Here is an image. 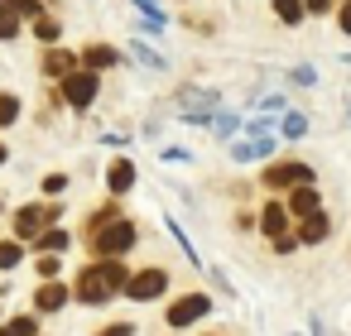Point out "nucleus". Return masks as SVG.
Here are the masks:
<instances>
[{
	"label": "nucleus",
	"mask_w": 351,
	"mask_h": 336,
	"mask_svg": "<svg viewBox=\"0 0 351 336\" xmlns=\"http://www.w3.org/2000/svg\"><path fill=\"white\" fill-rule=\"evenodd\" d=\"M97 336H130V326H125V322H116V326H101Z\"/></svg>",
	"instance_id": "obj_31"
},
{
	"label": "nucleus",
	"mask_w": 351,
	"mask_h": 336,
	"mask_svg": "<svg viewBox=\"0 0 351 336\" xmlns=\"http://www.w3.org/2000/svg\"><path fill=\"white\" fill-rule=\"evenodd\" d=\"M293 245H298V235H289V231H284V235H274V250H279V255H289Z\"/></svg>",
	"instance_id": "obj_28"
},
{
	"label": "nucleus",
	"mask_w": 351,
	"mask_h": 336,
	"mask_svg": "<svg viewBox=\"0 0 351 336\" xmlns=\"http://www.w3.org/2000/svg\"><path fill=\"white\" fill-rule=\"evenodd\" d=\"M92 245H97L101 259H116V255H125V250L135 245V226H130V221H111V226L92 231Z\"/></svg>",
	"instance_id": "obj_2"
},
{
	"label": "nucleus",
	"mask_w": 351,
	"mask_h": 336,
	"mask_svg": "<svg viewBox=\"0 0 351 336\" xmlns=\"http://www.w3.org/2000/svg\"><path fill=\"white\" fill-rule=\"evenodd\" d=\"M15 120H20V96L0 92V125H15Z\"/></svg>",
	"instance_id": "obj_20"
},
{
	"label": "nucleus",
	"mask_w": 351,
	"mask_h": 336,
	"mask_svg": "<svg viewBox=\"0 0 351 336\" xmlns=\"http://www.w3.org/2000/svg\"><path fill=\"white\" fill-rule=\"evenodd\" d=\"M236 125H241V120H236V116H221V111H217V120H212V130H217L221 140H226V135H236Z\"/></svg>",
	"instance_id": "obj_23"
},
{
	"label": "nucleus",
	"mask_w": 351,
	"mask_h": 336,
	"mask_svg": "<svg viewBox=\"0 0 351 336\" xmlns=\"http://www.w3.org/2000/svg\"><path fill=\"white\" fill-rule=\"evenodd\" d=\"M34 34H39L44 44H53V39H58V25H53V20H39V25H34Z\"/></svg>",
	"instance_id": "obj_26"
},
{
	"label": "nucleus",
	"mask_w": 351,
	"mask_h": 336,
	"mask_svg": "<svg viewBox=\"0 0 351 336\" xmlns=\"http://www.w3.org/2000/svg\"><path fill=\"white\" fill-rule=\"evenodd\" d=\"M164 283H169V274H164V269H140V274H130L125 293H130V298H140V302H149V298H159V293H164Z\"/></svg>",
	"instance_id": "obj_6"
},
{
	"label": "nucleus",
	"mask_w": 351,
	"mask_h": 336,
	"mask_svg": "<svg viewBox=\"0 0 351 336\" xmlns=\"http://www.w3.org/2000/svg\"><path fill=\"white\" fill-rule=\"evenodd\" d=\"M97 92H101V77L92 73V68H82V73H73V77H63V96H68V106H92L97 101Z\"/></svg>",
	"instance_id": "obj_3"
},
{
	"label": "nucleus",
	"mask_w": 351,
	"mask_h": 336,
	"mask_svg": "<svg viewBox=\"0 0 351 336\" xmlns=\"http://www.w3.org/2000/svg\"><path fill=\"white\" fill-rule=\"evenodd\" d=\"M39 274H44V279H58V259L44 255V259H39Z\"/></svg>",
	"instance_id": "obj_29"
},
{
	"label": "nucleus",
	"mask_w": 351,
	"mask_h": 336,
	"mask_svg": "<svg viewBox=\"0 0 351 336\" xmlns=\"http://www.w3.org/2000/svg\"><path fill=\"white\" fill-rule=\"evenodd\" d=\"M15 34H20V15L0 0V39H15Z\"/></svg>",
	"instance_id": "obj_19"
},
{
	"label": "nucleus",
	"mask_w": 351,
	"mask_h": 336,
	"mask_svg": "<svg viewBox=\"0 0 351 336\" xmlns=\"http://www.w3.org/2000/svg\"><path fill=\"white\" fill-rule=\"evenodd\" d=\"M63 302H68V288H63V283H53V279L34 293V307H44V312H58Z\"/></svg>",
	"instance_id": "obj_14"
},
{
	"label": "nucleus",
	"mask_w": 351,
	"mask_h": 336,
	"mask_svg": "<svg viewBox=\"0 0 351 336\" xmlns=\"http://www.w3.org/2000/svg\"><path fill=\"white\" fill-rule=\"evenodd\" d=\"M0 164H5V149H0Z\"/></svg>",
	"instance_id": "obj_33"
},
{
	"label": "nucleus",
	"mask_w": 351,
	"mask_h": 336,
	"mask_svg": "<svg viewBox=\"0 0 351 336\" xmlns=\"http://www.w3.org/2000/svg\"><path fill=\"white\" fill-rule=\"evenodd\" d=\"M125 283H130L125 264H121V259H101V264H87V269L77 274L73 293H77L82 302H106V298H111V293H121Z\"/></svg>",
	"instance_id": "obj_1"
},
{
	"label": "nucleus",
	"mask_w": 351,
	"mask_h": 336,
	"mask_svg": "<svg viewBox=\"0 0 351 336\" xmlns=\"http://www.w3.org/2000/svg\"><path fill=\"white\" fill-rule=\"evenodd\" d=\"M20 255H25V250H20V240H0V269H15V264H20Z\"/></svg>",
	"instance_id": "obj_21"
},
{
	"label": "nucleus",
	"mask_w": 351,
	"mask_h": 336,
	"mask_svg": "<svg viewBox=\"0 0 351 336\" xmlns=\"http://www.w3.org/2000/svg\"><path fill=\"white\" fill-rule=\"evenodd\" d=\"M82 63H87L92 73H101V68H116V49H106V44H92Z\"/></svg>",
	"instance_id": "obj_15"
},
{
	"label": "nucleus",
	"mask_w": 351,
	"mask_h": 336,
	"mask_svg": "<svg viewBox=\"0 0 351 336\" xmlns=\"http://www.w3.org/2000/svg\"><path fill=\"white\" fill-rule=\"evenodd\" d=\"M68 240H73L68 231H44V235H39V250H44V255H58V250H68Z\"/></svg>",
	"instance_id": "obj_17"
},
{
	"label": "nucleus",
	"mask_w": 351,
	"mask_h": 336,
	"mask_svg": "<svg viewBox=\"0 0 351 336\" xmlns=\"http://www.w3.org/2000/svg\"><path fill=\"white\" fill-rule=\"evenodd\" d=\"M274 15H279L284 25H298V20H303V0H274Z\"/></svg>",
	"instance_id": "obj_18"
},
{
	"label": "nucleus",
	"mask_w": 351,
	"mask_h": 336,
	"mask_svg": "<svg viewBox=\"0 0 351 336\" xmlns=\"http://www.w3.org/2000/svg\"><path fill=\"white\" fill-rule=\"evenodd\" d=\"M183 111H188L183 120H193V125H207V120L217 116V111H212V96H207V92H183Z\"/></svg>",
	"instance_id": "obj_8"
},
{
	"label": "nucleus",
	"mask_w": 351,
	"mask_h": 336,
	"mask_svg": "<svg viewBox=\"0 0 351 336\" xmlns=\"http://www.w3.org/2000/svg\"><path fill=\"white\" fill-rule=\"evenodd\" d=\"M130 183H135V164H130V159H116L111 173H106V188H111V192H130Z\"/></svg>",
	"instance_id": "obj_13"
},
{
	"label": "nucleus",
	"mask_w": 351,
	"mask_h": 336,
	"mask_svg": "<svg viewBox=\"0 0 351 336\" xmlns=\"http://www.w3.org/2000/svg\"><path fill=\"white\" fill-rule=\"evenodd\" d=\"M0 336H34V317H15V322H5V326H0Z\"/></svg>",
	"instance_id": "obj_22"
},
{
	"label": "nucleus",
	"mask_w": 351,
	"mask_h": 336,
	"mask_svg": "<svg viewBox=\"0 0 351 336\" xmlns=\"http://www.w3.org/2000/svg\"><path fill=\"white\" fill-rule=\"evenodd\" d=\"M313 183V168L308 164H269L265 168V188H308Z\"/></svg>",
	"instance_id": "obj_4"
},
{
	"label": "nucleus",
	"mask_w": 351,
	"mask_h": 336,
	"mask_svg": "<svg viewBox=\"0 0 351 336\" xmlns=\"http://www.w3.org/2000/svg\"><path fill=\"white\" fill-rule=\"evenodd\" d=\"M327 231H332V221H327L322 211H313V216H303V221H298V231H293V235H298L303 245H322V240H327Z\"/></svg>",
	"instance_id": "obj_9"
},
{
	"label": "nucleus",
	"mask_w": 351,
	"mask_h": 336,
	"mask_svg": "<svg viewBox=\"0 0 351 336\" xmlns=\"http://www.w3.org/2000/svg\"><path fill=\"white\" fill-rule=\"evenodd\" d=\"M260 154H269V135H255V140H245V144L231 149V159H241V164L245 159H260Z\"/></svg>",
	"instance_id": "obj_16"
},
{
	"label": "nucleus",
	"mask_w": 351,
	"mask_h": 336,
	"mask_svg": "<svg viewBox=\"0 0 351 336\" xmlns=\"http://www.w3.org/2000/svg\"><path fill=\"white\" fill-rule=\"evenodd\" d=\"M284 226H289V207L265 202V211H260V231H265V235H284Z\"/></svg>",
	"instance_id": "obj_12"
},
{
	"label": "nucleus",
	"mask_w": 351,
	"mask_h": 336,
	"mask_svg": "<svg viewBox=\"0 0 351 336\" xmlns=\"http://www.w3.org/2000/svg\"><path fill=\"white\" fill-rule=\"evenodd\" d=\"M313 211H317V192H313V183H308V188H293V192H289V216L303 221V216H313Z\"/></svg>",
	"instance_id": "obj_11"
},
{
	"label": "nucleus",
	"mask_w": 351,
	"mask_h": 336,
	"mask_svg": "<svg viewBox=\"0 0 351 336\" xmlns=\"http://www.w3.org/2000/svg\"><path fill=\"white\" fill-rule=\"evenodd\" d=\"M77 73V58L68 49H49L44 53V77H73Z\"/></svg>",
	"instance_id": "obj_10"
},
{
	"label": "nucleus",
	"mask_w": 351,
	"mask_h": 336,
	"mask_svg": "<svg viewBox=\"0 0 351 336\" xmlns=\"http://www.w3.org/2000/svg\"><path fill=\"white\" fill-rule=\"evenodd\" d=\"M303 10L308 15H322V10H332V0H303Z\"/></svg>",
	"instance_id": "obj_30"
},
{
	"label": "nucleus",
	"mask_w": 351,
	"mask_h": 336,
	"mask_svg": "<svg viewBox=\"0 0 351 336\" xmlns=\"http://www.w3.org/2000/svg\"><path fill=\"white\" fill-rule=\"evenodd\" d=\"M63 188H68V178H63V173H53V178H44V192H49V197H58Z\"/></svg>",
	"instance_id": "obj_27"
},
{
	"label": "nucleus",
	"mask_w": 351,
	"mask_h": 336,
	"mask_svg": "<svg viewBox=\"0 0 351 336\" xmlns=\"http://www.w3.org/2000/svg\"><path fill=\"white\" fill-rule=\"evenodd\" d=\"M341 29L351 34V0H341Z\"/></svg>",
	"instance_id": "obj_32"
},
{
	"label": "nucleus",
	"mask_w": 351,
	"mask_h": 336,
	"mask_svg": "<svg viewBox=\"0 0 351 336\" xmlns=\"http://www.w3.org/2000/svg\"><path fill=\"white\" fill-rule=\"evenodd\" d=\"M49 216H53V211H44V207H20V211H15V235H20V240H39L44 226H49Z\"/></svg>",
	"instance_id": "obj_7"
},
{
	"label": "nucleus",
	"mask_w": 351,
	"mask_h": 336,
	"mask_svg": "<svg viewBox=\"0 0 351 336\" xmlns=\"http://www.w3.org/2000/svg\"><path fill=\"white\" fill-rule=\"evenodd\" d=\"M303 130H308V120H303V116H284V135H289V140H298Z\"/></svg>",
	"instance_id": "obj_25"
},
{
	"label": "nucleus",
	"mask_w": 351,
	"mask_h": 336,
	"mask_svg": "<svg viewBox=\"0 0 351 336\" xmlns=\"http://www.w3.org/2000/svg\"><path fill=\"white\" fill-rule=\"evenodd\" d=\"M212 312V298L207 293H183L173 307H169V322L173 326H188V322H197V317H207Z\"/></svg>",
	"instance_id": "obj_5"
},
{
	"label": "nucleus",
	"mask_w": 351,
	"mask_h": 336,
	"mask_svg": "<svg viewBox=\"0 0 351 336\" xmlns=\"http://www.w3.org/2000/svg\"><path fill=\"white\" fill-rule=\"evenodd\" d=\"M5 5H10L15 15H29V20H39V0H5Z\"/></svg>",
	"instance_id": "obj_24"
}]
</instances>
